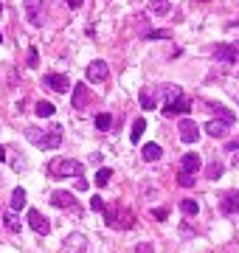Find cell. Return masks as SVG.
Masks as SVG:
<instances>
[{
    "instance_id": "obj_1",
    "label": "cell",
    "mask_w": 239,
    "mask_h": 253,
    "mask_svg": "<svg viewBox=\"0 0 239 253\" xmlns=\"http://www.w3.org/2000/svg\"><path fill=\"white\" fill-rule=\"evenodd\" d=\"M104 222L110 225V228L115 231H127V228H132L135 225V219H132V214H130V208H118V206H104Z\"/></svg>"
},
{
    "instance_id": "obj_2",
    "label": "cell",
    "mask_w": 239,
    "mask_h": 253,
    "mask_svg": "<svg viewBox=\"0 0 239 253\" xmlns=\"http://www.w3.org/2000/svg\"><path fill=\"white\" fill-rule=\"evenodd\" d=\"M48 169H51V174H59V177H82V163L79 161H70V158L51 163Z\"/></svg>"
},
{
    "instance_id": "obj_3",
    "label": "cell",
    "mask_w": 239,
    "mask_h": 253,
    "mask_svg": "<svg viewBox=\"0 0 239 253\" xmlns=\"http://www.w3.org/2000/svg\"><path fill=\"white\" fill-rule=\"evenodd\" d=\"M25 14L31 25H45V0H25Z\"/></svg>"
},
{
    "instance_id": "obj_4",
    "label": "cell",
    "mask_w": 239,
    "mask_h": 253,
    "mask_svg": "<svg viewBox=\"0 0 239 253\" xmlns=\"http://www.w3.org/2000/svg\"><path fill=\"white\" fill-rule=\"evenodd\" d=\"M107 76H110V68H107V62H104V59H93L90 65H87V82L104 84Z\"/></svg>"
},
{
    "instance_id": "obj_5",
    "label": "cell",
    "mask_w": 239,
    "mask_h": 253,
    "mask_svg": "<svg viewBox=\"0 0 239 253\" xmlns=\"http://www.w3.org/2000/svg\"><path fill=\"white\" fill-rule=\"evenodd\" d=\"M177 132H180L183 144H197V141H200V126L194 124L192 118H183L180 126H177Z\"/></svg>"
},
{
    "instance_id": "obj_6",
    "label": "cell",
    "mask_w": 239,
    "mask_h": 253,
    "mask_svg": "<svg viewBox=\"0 0 239 253\" xmlns=\"http://www.w3.org/2000/svg\"><path fill=\"white\" fill-rule=\"evenodd\" d=\"M28 225H31V231H34V233H40V236H48V233H51V222H48L45 214H40L37 208H31V211H28Z\"/></svg>"
},
{
    "instance_id": "obj_7",
    "label": "cell",
    "mask_w": 239,
    "mask_h": 253,
    "mask_svg": "<svg viewBox=\"0 0 239 253\" xmlns=\"http://www.w3.org/2000/svg\"><path fill=\"white\" fill-rule=\"evenodd\" d=\"M43 84L54 93H68L70 90V79L65 76V73H48L45 79H43Z\"/></svg>"
},
{
    "instance_id": "obj_8",
    "label": "cell",
    "mask_w": 239,
    "mask_h": 253,
    "mask_svg": "<svg viewBox=\"0 0 239 253\" xmlns=\"http://www.w3.org/2000/svg\"><path fill=\"white\" fill-rule=\"evenodd\" d=\"M231 126H234L231 121H222V118H211V121L205 124V135H211V138H225Z\"/></svg>"
},
{
    "instance_id": "obj_9",
    "label": "cell",
    "mask_w": 239,
    "mask_h": 253,
    "mask_svg": "<svg viewBox=\"0 0 239 253\" xmlns=\"http://www.w3.org/2000/svg\"><path fill=\"white\" fill-rule=\"evenodd\" d=\"M219 211L222 214H239V191H225V194L219 197Z\"/></svg>"
},
{
    "instance_id": "obj_10",
    "label": "cell",
    "mask_w": 239,
    "mask_h": 253,
    "mask_svg": "<svg viewBox=\"0 0 239 253\" xmlns=\"http://www.w3.org/2000/svg\"><path fill=\"white\" fill-rule=\"evenodd\" d=\"M59 144H62V126L45 129V135H43V141H40L43 149H59Z\"/></svg>"
},
{
    "instance_id": "obj_11",
    "label": "cell",
    "mask_w": 239,
    "mask_h": 253,
    "mask_svg": "<svg viewBox=\"0 0 239 253\" xmlns=\"http://www.w3.org/2000/svg\"><path fill=\"white\" fill-rule=\"evenodd\" d=\"M158 87H141V93H138V102H141V107L144 110H155L158 107Z\"/></svg>"
},
{
    "instance_id": "obj_12",
    "label": "cell",
    "mask_w": 239,
    "mask_h": 253,
    "mask_svg": "<svg viewBox=\"0 0 239 253\" xmlns=\"http://www.w3.org/2000/svg\"><path fill=\"white\" fill-rule=\"evenodd\" d=\"M51 206H57V208H76L79 203H76V197L70 194V191H62V189H59V191L51 194Z\"/></svg>"
},
{
    "instance_id": "obj_13",
    "label": "cell",
    "mask_w": 239,
    "mask_h": 253,
    "mask_svg": "<svg viewBox=\"0 0 239 253\" xmlns=\"http://www.w3.org/2000/svg\"><path fill=\"white\" fill-rule=\"evenodd\" d=\"M214 59H222V62H237L239 59V45H214Z\"/></svg>"
},
{
    "instance_id": "obj_14",
    "label": "cell",
    "mask_w": 239,
    "mask_h": 253,
    "mask_svg": "<svg viewBox=\"0 0 239 253\" xmlns=\"http://www.w3.org/2000/svg\"><path fill=\"white\" fill-rule=\"evenodd\" d=\"M192 110V102L189 99H177L172 104H163V115H186Z\"/></svg>"
},
{
    "instance_id": "obj_15",
    "label": "cell",
    "mask_w": 239,
    "mask_h": 253,
    "mask_svg": "<svg viewBox=\"0 0 239 253\" xmlns=\"http://www.w3.org/2000/svg\"><path fill=\"white\" fill-rule=\"evenodd\" d=\"M141 158H144L147 163H155V161H160V158H163V149H160L158 144H152V141H149V144H144V147H141Z\"/></svg>"
},
{
    "instance_id": "obj_16",
    "label": "cell",
    "mask_w": 239,
    "mask_h": 253,
    "mask_svg": "<svg viewBox=\"0 0 239 253\" xmlns=\"http://www.w3.org/2000/svg\"><path fill=\"white\" fill-rule=\"evenodd\" d=\"M180 166H183V172H200L203 161H200V155H197V152H186V155L180 158Z\"/></svg>"
},
{
    "instance_id": "obj_17",
    "label": "cell",
    "mask_w": 239,
    "mask_h": 253,
    "mask_svg": "<svg viewBox=\"0 0 239 253\" xmlns=\"http://www.w3.org/2000/svg\"><path fill=\"white\" fill-rule=\"evenodd\" d=\"M87 99H90V93H87V87L79 82V84L73 87V107H76V110H85V107H87Z\"/></svg>"
},
{
    "instance_id": "obj_18",
    "label": "cell",
    "mask_w": 239,
    "mask_h": 253,
    "mask_svg": "<svg viewBox=\"0 0 239 253\" xmlns=\"http://www.w3.org/2000/svg\"><path fill=\"white\" fill-rule=\"evenodd\" d=\"M149 12L163 17V14H172V3L169 0H149Z\"/></svg>"
},
{
    "instance_id": "obj_19",
    "label": "cell",
    "mask_w": 239,
    "mask_h": 253,
    "mask_svg": "<svg viewBox=\"0 0 239 253\" xmlns=\"http://www.w3.org/2000/svg\"><path fill=\"white\" fill-rule=\"evenodd\" d=\"M34 113H37V118H51V115L57 113V107L51 102H37L34 104Z\"/></svg>"
},
{
    "instance_id": "obj_20",
    "label": "cell",
    "mask_w": 239,
    "mask_h": 253,
    "mask_svg": "<svg viewBox=\"0 0 239 253\" xmlns=\"http://www.w3.org/2000/svg\"><path fill=\"white\" fill-rule=\"evenodd\" d=\"M85 248V236L82 233H70L68 239H65V251L73 253V251H82Z\"/></svg>"
},
{
    "instance_id": "obj_21",
    "label": "cell",
    "mask_w": 239,
    "mask_h": 253,
    "mask_svg": "<svg viewBox=\"0 0 239 253\" xmlns=\"http://www.w3.org/2000/svg\"><path fill=\"white\" fill-rule=\"evenodd\" d=\"M208 110H211V113H214L217 118H222V121H231V124L237 121V115L231 113V110H225L222 104H208Z\"/></svg>"
},
{
    "instance_id": "obj_22",
    "label": "cell",
    "mask_w": 239,
    "mask_h": 253,
    "mask_svg": "<svg viewBox=\"0 0 239 253\" xmlns=\"http://www.w3.org/2000/svg\"><path fill=\"white\" fill-rule=\"evenodd\" d=\"M3 225L12 231V233H20V228H23V225H20V219H17V211H9V214L3 217Z\"/></svg>"
},
{
    "instance_id": "obj_23",
    "label": "cell",
    "mask_w": 239,
    "mask_h": 253,
    "mask_svg": "<svg viewBox=\"0 0 239 253\" xmlns=\"http://www.w3.org/2000/svg\"><path fill=\"white\" fill-rule=\"evenodd\" d=\"M9 203H12V211H20V208L25 206V189H20V186H17V189H14V194H12V200H9Z\"/></svg>"
},
{
    "instance_id": "obj_24",
    "label": "cell",
    "mask_w": 239,
    "mask_h": 253,
    "mask_svg": "<svg viewBox=\"0 0 239 253\" xmlns=\"http://www.w3.org/2000/svg\"><path fill=\"white\" fill-rule=\"evenodd\" d=\"M205 177H208V180H219V177H222V163L211 161L208 166H205Z\"/></svg>"
},
{
    "instance_id": "obj_25",
    "label": "cell",
    "mask_w": 239,
    "mask_h": 253,
    "mask_svg": "<svg viewBox=\"0 0 239 253\" xmlns=\"http://www.w3.org/2000/svg\"><path fill=\"white\" fill-rule=\"evenodd\" d=\"M144 129H147V121H144V118H135V121H132V132H130V138H132V144H138V141H141V135H144Z\"/></svg>"
},
{
    "instance_id": "obj_26",
    "label": "cell",
    "mask_w": 239,
    "mask_h": 253,
    "mask_svg": "<svg viewBox=\"0 0 239 253\" xmlns=\"http://www.w3.org/2000/svg\"><path fill=\"white\" fill-rule=\"evenodd\" d=\"M180 211L186 217H197V214H200V206H197V200H180Z\"/></svg>"
},
{
    "instance_id": "obj_27",
    "label": "cell",
    "mask_w": 239,
    "mask_h": 253,
    "mask_svg": "<svg viewBox=\"0 0 239 253\" xmlns=\"http://www.w3.org/2000/svg\"><path fill=\"white\" fill-rule=\"evenodd\" d=\"M163 96H166V104H172V102H177V99H183V90L177 84H169V87H163Z\"/></svg>"
},
{
    "instance_id": "obj_28",
    "label": "cell",
    "mask_w": 239,
    "mask_h": 253,
    "mask_svg": "<svg viewBox=\"0 0 239 253\" xmlns=\"http://www.w3.org/2000/svg\"><path fill=\"white\" fill-rule=\"evenodd\" d=\"M96 126H99L102 132H107V129L113 126V115H110V113H99V115H96Z\"/></svg>"
},
{
    "instance_id": "obj_29",
    "label": "cell",
    "mask_w": 239,
    "mask_h": 253,
    "mask_svg": "<svg viewBox=\"0 0 239 253\" xmlns=\"http://www.w3.org/2000/svg\"><path fill=\"white\" fill-rule=\"evenodd\" d=\"M43 135H45V129H34V126H25V138L31 141V144H37V147H40Z\"/></svg>"
},
{
    "instance_id": "obj_30",
    "label": "cell",
    "mask_w": 239,
    "mask_h": 253,
    "mask_svg": "<svg viewBox=\"0 0 239 253\" xmlns=\"http://www.w3.org/2000/svg\"><path fill=\"white\" fill-rule=\"evenodd\" d=\"M110 177H113V169L102 166V169L96 172V186H107V183H110Z\"/></svg>"
},
{
    "instance_id": "obj_31",
    "label": "cell",
    "mask_w": 239,
    "mask_h": 253,
    "mask_svg": "<svg viewBox=\"0 0 239 253\" xmlns=\"http://www.w3.org/2000/svg\"><path fill=\"white\" fill-rule=\"evenodd\" d=\"M177 183H180L183 189H192V186H194V174L192 172H180V174H177Z\"/></svg>"
},
{
    "instance_id": "obj_32",
    "label": "cell",
    "mask_w": 239,
    "mask_h": 253,
    "mask_svg": "<svg viewBox=\"0 0 239 253\" xmlns=\"http://www.w3.org/2000/svg\"><path fill=\"white\" fill-rule=\"evenodd\" d=\"M37 62H40V54H37V48H31V51H28V59H25V65H28V68H37Z\"/></svg>"
},
{
    "instance_id": "obj_33",
    "label": "cell",
    "mask_w": 239,
    "mask_h": 253,
    "mask_svg": "<svg viewBox=\"0 0 239 253\" xmlns=\"http://www.w3.org/2000/svg\"><path fill=\"white\" fill-rule=\"evenodd\" d=\"M90 208H93V211H104V200H102L99 194H96V197L90 200Z\"/></svg>"
},
{
    "instance_id": "obj_34",
    "label": "cell",
    "mask_w": 239,
    "mask_h": 253,
    "mask_svg": "<svg viewBox=\"0 0 239 253\" xmlns=\"http://www.w3.org/2000/svg\"><path fill=\"white\" fill-rule=\"evenodd\" d=\"M169 31H147V40H166Z\"/></svg>"
},
{
    "instance_id": "obj_35",
    "label": "cell",
    "mask_w": 239,
    "mask_h": 253,
    "mask_svg": "<svg viewBox=\"0 0 239 253\" xmlns=\"http://www.w3.org/2000/svg\"><path fill=\"white\" fill-rule=\"evenodd\" d=\"M87 189H90V183L85 180V174H82V177H76V191H87Z\"/></svg>"
},
{
    "instance_id": "obj_36",
    "label": "cell",
    "mask_w": 239,
    "mask_h": 253,
    "mask_svg": "<svg viewBox=\"0 0 239 253\" xmlns=\"http://www.w3.org/2000/svg\"><path fill=\"white\" fill-rule=\"evenodd\" d=\"M166 214H169L166 208H155V211H152V217L158 219V222H163V219H166Z\"/></svg>"
},
{
    "instance_id": "obj_37",
    "label": "cell",
    "mask_w": 239,
    "mask_h": 253,
    "mask_svg": "<svg viewBox=\"0 0 239 253\" xmlns=\"http://www.w3.org/2000/svg\"><path fill=\"white\" fill-rule=\"evenodd\" d=\"M138 253H155V251H152V245H138Z\"/></svg>"
},
{
    "instance_id": "obj_38",
    "label": "cell",
    "mask_w": 239,
    "mask_h": 253,
    "mask_svg": "<svg viewBox=\"0 0 239 253\" xmlns=\"http://www.w3.org/2000/svg\"><path fill=\"white\" fill-rule=\"evenodd\" d=\"M65 3H68L70 9H79V6H82V0H65Z\"/></svg>"
},
{
    "instance_id": "obj_39",
    "label": "cell",
    "mask_w": 239,
    "mask_h": 253,
    "mask_svg": "<svg viewBox=\"0 0 239 253\" xmlns=\"http://www.w3.org/2000/svg\"><path fill=\"white\" fill-rule=\"evenodd\" d=\"M0 161H6V149L3 147H0Z\"/></svg>"
},
{
    "instance_id": "obj_40",
    "label": "cell",
    "mask_w": 239,
    "mask_h": 253,
    "mask_svg": "<svg viewBox=\"0 0 239 253\" xmlns=\"http://www.w3.org/2000/svg\"><path fill=\"white\" fill-rule=\"evenodd\" d=\"M0 17H3V3H0Z\"/></svg>"
},
{
    "instance_id": "obj_41",
    "label": "cell",
    "mask_w": 239,
    "mask_h": 253,
    "mask_svg": "<svg viewBox=\"0 0 239 253\" xmlns=\"http://www.w3.org/2000/svg\"><path fill=\"white\" fill-rule=\"evenodd\" d=\"M0 42H3V34H0Z\"/></svg>"
}]
</instances>
